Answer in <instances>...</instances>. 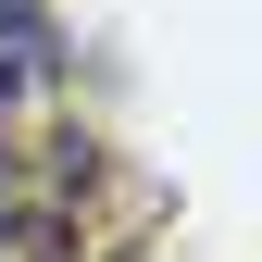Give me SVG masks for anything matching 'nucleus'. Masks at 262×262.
Segmentation results:
<instances>
[{
  "mask_svg": "<svg viewBox=\"0 0 262 262\" xmlns=\"http://www.w3.org/2000/svg\"><path fill=\"white\" fill-rule=\"evenodd\" d=\"M62 75H75V50H62V25H50V13L0 25V138L50 125V113H62Z\"/></svg>",
  "mask_w": 262,
  "mask_h": 262,
  "instance_id": "1",
  "label": "nucleus"
},
{
  "mask_svg": "<svg viewBox=\"0 0 262 262\" xmlns=\"http://www.w3.org/2000/svg\"><path fill=\"white\" fill-rule=\"evenodd\" d=\"M25 13H38V0H0V25H25Z\"/></svg>",
  "mask_w": 262,
  "mask_h": 262,
  "instance_id": "2",
  "label": "nucleus"
}]
</instances>
